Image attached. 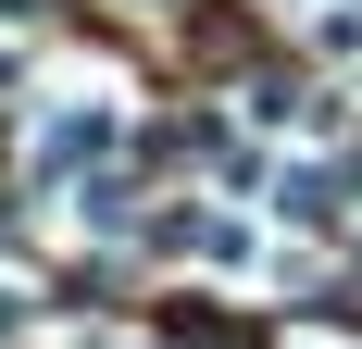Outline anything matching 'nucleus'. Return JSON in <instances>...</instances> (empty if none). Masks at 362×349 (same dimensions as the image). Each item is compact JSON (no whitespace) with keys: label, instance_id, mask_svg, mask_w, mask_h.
<instances>
[{"label":"nucleus","instance_id":"obj_1","mask_svg":"<svg viewBox=\"0 0 362 349\" xmlns=\"http://www.w3.org/2000/svg\"><path fill=\"white\" fill-rule=\"evenodd\" d=\"M100 138H112V125H100V112H88V100H75L63 125H50V138H37V162L63 174V162H88V150H100Z\"/></svg>","mask_w":362,"mask_h":349}]
</instances>
